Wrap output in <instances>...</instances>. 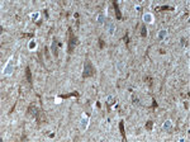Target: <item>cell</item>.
<instances>
[{"label":"cell","mask_w":190,"mask_h":142,"mask_svg":"<svg viewBox=\"0 0 190 142\" xmlns=\"http://www.w3.org/2000/svg\"><path fill=\"white\" fill-rule=\"evenodd\" d=\"M56 103H61V99H60V98H56Z\"/></svg>","instance_id":"23"},{"label":"cell","mask_w":190,"mask_h":142,"mask_svg":"<svg viewBox=\"0 0 190 142\" xmlns=\"http://www.w3.org/2000/svg\"><path fill=\"white\" fill-rule=\"evenodd\" d=\"M105 27L108 28V31H109V33H110V34L114 33V31H115V25H114V23H113V20H110V19L105 20Z\"/></svg>","instance_id":"4"},{"label":"cell","mask_w":190,"mask_h":142,"mask_svg":"<svg viewBox=\"0 0 190 142\" xmlns=\"http://www.w3.org/2000/svg\"><path fill=\"white\" fill-rule=\"evenodd\" d=\"M95 75V67L93 66L90 60H86L84 64V72H82V78H91Z\"/></svg>","instance_id":"1"},{"label":"cell","mask_w":190,"mask_h":142,"mask_svg":"<svg viewBox=\"0 0 190 142\" xmlns=\"http://www.w3.org/2000/svg\"><path fill=\"white\" fill-rule=\"evenodd\" d=\"M25 75H27V81L29 84H32V72L29 67H25Z\"/></svg>","instance_id":"10"},{"label":"cell","mask_w":190,"mask_h":142,"mask_svg":"<svg viewBox=\"0 0 190 142\" xmlns=\"http://www.w3.org/2000/svg\"><path fill=\"white\" fill-rule=\"evenodd\" d=\"M181 45L182 46H188V39H186V38H181Z\"/></svg>","instance_id":"21"},{"label":"cell","mask_w":190,"mask_h":142,"mask_svg":"<svg viewBox=\"0 0 190 142\" xmlns=\"http://www.w3.org/2000/svg\"><path fill=\"white\" fill-rule=\"evenodd\" d=\"M117 67H118V70H119V71H123V69H124V64L122 62V61H119V62L117 64Z\"/></svg>","instance_id":"16"},{"label":"cell","mask_w":190,"mask_h":142,"mask_svg":"<svg viewBox=\"0 0 190 142\" xmlns=\"http://www.w3.org/2000/svg\"><path fill=\"white\" fill-rule=\"evenodd\" d=\"M36 47H37V42H36L34 39L29 41V45H28V48H29V50H34Z\"/></svg>","instance_id":"12"},{"label":"cell","mask_w":190,"mask_h":142,"mask_svg":"<svg viewBox=\"0 0 190 142\" xmlns=\"http://www.w3.org/2000/svg\"><path fill=\"white\" fill-rule=\"evenodd\" d=\"M171 127H172V123H171V121H166L165 123H163V128H165L166 131H170Z\"/></svg>","instance_id":"13"},{"label":"cell","mask_w":190,"mask_h":142,"mask_svg":"<svg viewBox=\"0 0 190 142\" xmlns=\"http://www.w3.org/2000/svg\"><path fill=\"white\" fill-rule=\"evenodd\" d=\"M99 47H100V48H103V47H104V42H103V39H99Z\"/></svg>","instance_id":"22"},{"label":"cell","mask_w":190,"mask_h":142,"mask_svg":"<svg viewBox=\"0 0 190 142\" xmlns=\"http://www.w3.org/2000/svg\"><path fill=\"white\" fill-rule=\"evenodd\" d=\"M87 123H89V117H85V115H84V118L81 119V129H86Z\"/></svg>","instance_id":"9"},{"label":"cell","mask_w":190,"mask_h":142,"mask_svg":"<svg viewBox=\"0 0 190 142\" xmlns=\"http://www.w3.org/2000/svg\"><path fill=\"white\" fill-rule=\"evenodd\" d=\"M38 17H39V13H33V14L31 15V18H32L33 20H37V19H38Z\"/></svg>","instance_id":"17"},{"label":"cell","mask_w":190,"mask_h":142,"mask_svg":"<svg viewBox=\"0 0 190 142\" xmlns=\"http://www.w3.org/2000/svg\"><path fill=\"white\" fill-rule=\"evenodd\" d=\"M13 71H14V66H13V59H10L8 61V64H6V66L3 69V74L6 75V76H9V75H12L13 74Z\"/></svg>","instance_id":"3"},{"label":"cell","mask_w":190,"mask_h":142,"mask_svg":"<svg viewBox=\"0 0 190 142\" xmlns=\"http://www.w3.org/2000/svg\"><path fill=\"white\" fill-rule=\"evenodd\" d=\"M98 23H100V24L105 23V17H104V14H103V13H100V14H99V17H98Z\"/></svg>","instance_id":"14"},{"label":"cell","mask_w":190,"mask_h":142,"mask_svg":"<svg viewBox=\"0 0 190 142\" xmlns=\"http://www.w3.org/2000/svg\"><path fill=\"white\" fill-rule=\"evenodd\" d=\"M142 37H145L146 34H147V29H146V25H143V27H142Z\"/></svg>","instance_id":"19"},{"label":"cell","mask_w":190,"mask_h":142,"mask_svg":"<svg viewBox=\"0 0 190 142\" xmlns=\"http://www.w3.org/2000/svg\"><path fill=\"white\" fill-rule=\"evenodd\" d=\"M76 45H77V37L72 33L71 28H68V47H67V52L72 53V51H74Z\"/></svg>","instance_id":"2"},{"label":"cell","mask_w":190,"mask_h":142,"mask_svg":"<svg viewBox=\"0 0 190 142\" xmlns=\"http://www.w3.org/2000/svg\"><path fill=\"white\" fill-rule=\"evenodd\" d=\"M119 131H120V133H122L123 140H126V132H124V123H123V121L119 122Z\"/></svg>","instance_id":"11"},{"label":"cell","mask_w":190,"mask_h":142,"mask_svg":"<svg viewBox=\"0 0 190 142\" xmlns=\"http://www.w3.org/2000/svg\"><path fill=\"white\" fill-rule=\"evenodd\" d=\"M166 34H167L166 29H162V31H161V32H160V33H158V38H160V39H163V38L166 37Z\"/></svg>","instance_id":"15"},{"label":"cell","mask_w":190,"mask_h":142,"mask_svg":"<svg viewBox=\"0 0 190 142\" xmlns=\"http://www.w3.org/2000/svg\"><path fill=\"white\" fill-rule=\"evenodd\" d=\"M57 45H58V43H57V39L53 38V39H52V46H51V48H52V53L54 55V57L58 56V51H57V50H58V46H57Z\"/></svg>","instance_id":"5"},{"label":"cell","mask_w":190,"mask_h":142,"mask_svg":"<svg viewBox=\"0 0 190 142\" xmlns=\"http://www.w3.org/2000/svg\"><path fill=\"white\" fill-rule=\"evenodd\" d=\"M113 103H114V98H113L112 95H110V96H108V104H109V105H112Z\"/></svg>","instance_id":"18"},{"label":"cell","mask_w":190,"mask_h":142,"mask_svg":"<svg viewBox=\"0 0 190 142\" xmlns=\"http://www.w3.org/2000/svg\"><path fill=\"white\" fill-rule=\"evenodd\" d=\"M143 20L146 22V23H152V22H153V15H152V14H149V13H146L143 15Z\"/></svg>","instance_id":"7"},{"label":"cell","mask_w":190,"mask_h":142,"mask_svg":"<svg viewBox=\"0 0 190 142\" xmlns=\"http://www.w3.org/2000/svg\"><path fill=\"white\" fill-rule=\"evenodd\" d=\"M152 124H153V122H152V121H149V122L147 123V126H146V128L151 131V129H152Z\"/></svg>","instance_id":"20"},{"label":"cell","mask_w":190,"mask_h":142,"mask_svg":"<svg viewBox=\"0 0 190 142\" xmlns=\"http://www.w3.org/2000/svg\"><path fill=\"white\" fill-rule=\"evenodd\" d=\"M113 6H114V10H115V17H117V19L120 20L122 19V14H120V10H119V6H118V3H113Z\"/></svg>","instance_id":"6"},{"label":"cell","mask_w":190,"mask_h":142,"mask_svg":"<svg viewBox=\"0 0 190 142\" xmlns=\"http://www.w3.org/2000/svg\"><path fill=\"white\" fill-rule=\"evenodd\" d=\"M29 112H31V114L34 115V117H37V115H38V109L34 107V104H31V107H29Z\"/></svg>","instance_id":"8"}]
</instances>
